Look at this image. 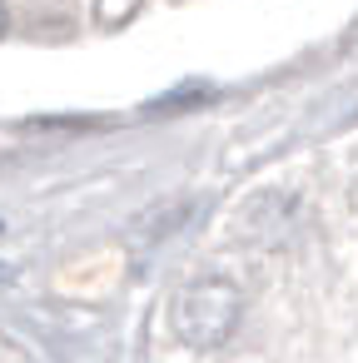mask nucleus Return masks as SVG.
Returning <instances> with one entry per match:
<instances>
[{"mask_svg": "<svg viewBox=\"0 0 358 363\" xmlns=\"http://www.w3.org/2000/svg\"><path fill=\"white\" fill-rule=\"evenodd\" d=\"M174 318H179V333H184L189 343H199V348L224 343V338L234 333V323H239V294H234L229 284H219V279L194 284V289H184Z\"/></svg>", "mask_w": 358, "mask_h": 363, "instance_id": "nucleus-1", "label": "nucleus"}, {"mask_svg": "<svg viewBox=\"0 0 358 363\" xmlns=\"http://www.w3.org/2000/svg\"><path fill=\"white\" fill-rule=\"evenodd\" d=\"M0 284H11V269H6V264H0Z\"/></svg>", "mask_w": 358, "mask_h": 363, "instance_id": "nucleus-2", "label": "nucleus"}]
</instances>
